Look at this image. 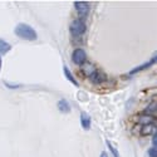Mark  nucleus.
<instances>
[{"instance_id":"1","label":"nucleus","mask_w":157,"mask_h":157,"mask_svg":"<svg viewBox=\"0 0 157 157\" xmlns=\"http://www.w3.org/2000/svg\"><path fill=\"white\" fill-rule=\"evenodd\" d=\"M14 34L17 36H19L20 39H24V40H29V42H33L36 39V32L34 30L33 27L28 24H24V23H20L18 24L15 29H14Z\"/></svg>"},{"instance_id":"2","label":"nucleus","mask_w":157,"mask_h":157,"mask_svg":"<svg viewBox=\"0 0 157 157\" xmlns=\"http://www.w3.org/2000/svg\"><path fill=\"white\" fill-rule=\"evenodd\" d=\"M87 32V24L84 20L75 18L74 20H72L71 25H69V33L72 35L73 39H82V36L86 34Z\"/></svg>"},{"instance_id":"3","label":"nucleus","mask_w":157,"mask_h":157,"mask_svg":"<svg viewBox=\"0 0 157 157\" xmlns=\"http://www.w3.org/2000/svg\"><path fill=\"white\" fill-rule=\"evenodd\" d=\"M73 5H74V10L77 13V18L86 21V19L89 15V11H90V4L88 2H74Z\"/></svg>"},{"instance_id":"4","label":"nucleus","mask_w":157,"mask_h":157,"mask_svg":"<svg viewBox=\"0 0 157 157\" xmlns=\"http://www.w3.org/2000/svg\"><path fill=\"white\" fill-rule=\"evenodd\" d=\"M72 62L78 65V67H81L86 62H87V53L83 48H75L72 53Z\"/></svg>"},{"instance_id":"5","label":"nucleus","mask_w":157,"mask_h":157,"mask_svg":"<svg viewBox=\"0 0 157 157\" xmlns=\"http://www.w3.org/2000/svg\"><path fill=\"white\" fill-rule=\"evenodd\" d=\"M88 79H89L90 83L94 84V86H101V84H103V83H106V82L108 81V78H107V75L104 74L102 71L97 69L92 75L88 78Z\"/></svg>"},{"instance_id":"6","label":"nucleus","mask_w":157,"mask_h":157,"mask_svg":"<svg viewBox=\"0 0 157 157\" xmlns=\"http://www.w3.org/2000/svg\"><path fill=\"white\" fill-rule=\"evenodd\" d=\"M135 122L138 124V126H146V124H151V123H156V118L155 117H151V116H147V114H138L135 117Z\"/></svg>"},{"instance_id":"7","label":"nucleus","mask_w":157,"mask_h":157,"mask_svg":"<svg viewBox=\"0 0 157 157\" xmlns=\"http://www.w3.org/2000/svg\"><path fill=\"white\" fill-rule=\"evenodd\" d=\"M155 63H156V57H152L148 62H146V63H143V64L138 65V67L133 68L132 71H129V72L127 73V75H135V74H137V73H140V72H142V71L148 69L150 67H152V65H153Z\"/></svg>"},{"instance_id":"8","label":"nucleus","mask_w":157,"mask_h":157,"mask_svg":"<svg viewBox=\"0 0 157 157\" xmlns=\"http://www.w3.org/2000/svg\"><path fill=\"white\" fill-rule=\"evenodd\" d=\"M97 69H98V68L96 67V65H94L93 63H89V62H86L83 65H81V73H82L86 78H89Z\"/></svg>"},{"instance_id":"9","label":"nucleus","mask_w":157,"mask_h":157,"mask_svg":"<svg viewBox=\"0 0 157 157\" xmlns=\"http://www.w3.org/2000/svg\"><path fill=\"white\" fill-rule=\"evenodd\" d=\"M63 73H64V77L67 78V79L73 84V86H75V87H78L79 86V83H78V81L75 79V77L73 75V73L71 72V69L67 67V65H63Z\"/></svg>"},{"instance_id":"10","label":"nucleus","mask_w":157,"mask_h":157,"mask_svg":"<svg viewBox=\"0 0 157 157\" xmlns=\"http://www.w3.org/2000/svg\"><path fill=\"white\" fill-rule=\"evenodd\" d=\"M153 132H156V124L155 123L146 124V126H141V129H140V135L141 136H150Z\"/></svg>"},{"instance_id":"11","label":"nucleus","mask_w":157,"mask_h":157,"mask_svg":"<svg viewBox=\"0 0 157 157\" xmlns=\"http://www.w3.org/2000/svg\"><path fill=\"white\" fill-rule=\"evenodd\" d=\"M90 124H92V122H90V117L87 113L82 112L81 113V126H82V128L88 131L90 128Z\"/></svg>"},{"instance_id":"12","label":"nucleus","mask_w":157,"mask_h":157,"mask_svg":"<svg viewBox=\"0 0 157 157\" xmlns=\"http://www.w3.org/2000/svg\"><path fill=\"white\" fill-rule=\"evenodd\" d=\"M57 106H58V109L62 113H69L71 112V104L68 103L67 99H59Z\"/></svg>"},{"instance_id":"13","label":"nucleus","mask_w":157,"mask_h":157,"mask_svg":"<svg viewBox=\"0 0 157 157\" xmlns=\"http://www.w3.org/2000/svg\"><path fill=\"white\" fill-rule=\"evenodd\" d=\"M143 114H147V116H151V117H155L156 118V101L153 99L148 106L143 109V112H142Z\"/></svg>"},{"instance_id":"14","label":"nucleus","mask_w":157,"mask_h":157,"mask_svg":"<svg viewBox=\"0 0 157 157\" xmlns=\"http://www.w3.org/2000/svg\"><path fill=\"white\" fill-rule=\"evenodd\" d=\"M10 49H11V45H10L8 42H5L4 39L0 38V56L6 54Z\"/></svg>"},{"instance_id":"15","label":"nucleus","mask_w":157,"mask_h":157,"mask_svg":"<svg viewBox=\"0 0 157 157\" xmlns=\"http://www.w3.org/2000/svg\"><path fill=\"white\" fill-rule=\"evenodd\" d=\"M106 145H107V147H108V150L111 151V153L113 155V157H120V153H118V151H117V148L112 145V142L111 141H106Z\"/></svg>"},{"instance_id":"16","label":"nucleus","mask_w":157,"mask_h":157,"mask_svg":"<svg viewBox=\"0 0 157 157\" xmlns=\"http://www.w3.org/2000/svg\"><path fill=\"white\" fill-rule=\"evenodd\" d=\"M148 157H157V150H156V147L148 148Z\"/></svg>"},{"instance_id":"17","label":"nucleus","mask_w":157,"mask_h":157,"mask_svg":"<svg viewBox=\"0 0 157 157\" xmlns=\"http://www.w3.org/2000/svg\"><path fill=\"white\" fill-rule=\"evenodd\" d=\"M4 86L8 87V88H10V89H17V88L20 87L19 84H10V83H6V82H4Z\"/></svg>"},{"instance_id":"18","label":"nucleus","mask_w":157,"mask_h":157,"mask_svg":"<svg viewBox=\"0 0 157 157\" xmlns=\"http://www.w3.org/2000/svg\"><path fill=\"white\" fill-rule=\"evenodd\" d=\"M156 143H157V135H156V132H153L152 133V147H156Z\"/></svg>"},{"instance_id":"19","label":"nucleus","mask_w":157,"mask_h":157,"mask_svg":"<svg viewBox=\"0 0 157 157\" xmlns=\"http://www.w3.org/2000/svg\"><path fill=\"white\" fill-rule=\"evenodd\" d=\"M99 157H108V155H107V153H106V152H102V153H101V156H99Z\"/></svg>"},{"instance_id":"20","label":"nucleus","mask_w":157,"mask_h":157,"mask_svg":"<svg viewBox=\"0 0 157 157\" xmlns=\"http://www.w3.org/2000/svg\"><path fill=\"white\" fill-rule=\"evenodd\" d=\"M2 65H3V60H2V56H0V71H2Z\"/></svg>"}]
</instances>
